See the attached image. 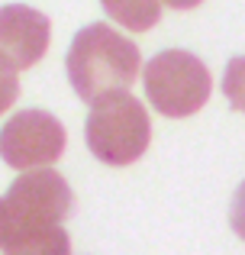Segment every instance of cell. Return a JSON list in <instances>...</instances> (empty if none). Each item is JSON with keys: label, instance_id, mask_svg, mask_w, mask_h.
<instances>
[{"label": "cell", "instance_id": "obj_1", "mask_svg": "<svg viewBox=\"0 0 245 255\" xmlns=\"http://www.w3.org/2000/svg\"><path fill=\"white\" fill-rule=\"evenodd\" d=\"M65 71L78 97L97 107L110 97L129 94V87L142 71V55H139V45L120 36L113 26L90 23L71 39Z\"/></svg>", "mask_w": 245, "mask_h": 255}, {"label": "cell", "instance_id": "obj_2", "mask_svg": "<svg viewBox=\"0 0 245 255\" xmlns=\"http://www.w3.org/2000/svg\"><path fill=\"white\" fill-rule=\"evenodd\" d=\"M142 87H145L149 104L155 107L162 117L184 120V117H194L210 100L213 78H210L207 65H203L194 52L164 49L145 65Z\"/></svg>", "mask_w": 245, "mask_h": 255}, {"label": "cell", "instance_id": "obj_3", "mask_svg": "<svg viewBox=\"0 0 245 255\" xmlns=\"http://www.w3.org/2000/svg\"><path fill=\"white\" fill-rule=\"evenodd\" d=\"M84 139L103 165H132L145 155L152 139V123L142 100L120 94L103 104H97L84 120Z\"/></svg>", "mask_w": 245, "mask_h": 255}, {"label": "cell", "instance_id": "obj_4", "mask_svg": "<svg viewBox=\"0 0 245 255\" xmlns=\"http://www.w3.org/2000/svg\"><path fill=\"white\" fill-rule=\"evenodd\" d=\"M3 200L10 213V233L32 226H62L75 210V194L65 174L52 168H36L13 178Z\"/></svg>", "mask_w": 245, "mask_h": 255}, {"label": "cell", "instance_id": "obj_5", "mask_svg": "<svg viewBox=\"0 0 245 255\" xmlns=\"http://www.w3.org/2000/svg\"><path fill=\"white\" fill-rule=\"evenodd\" d=\"M65 145V123L49 110H19L0 129V158L16 171H36L58 162Z\"/></svg>", "mask_w": 245, "mask_h": 255}, {"label": "cell", "instance_id": "obj_6", "mask_svg": "<svg viewBox=\"0 0 245 255\" xmlns=\"http://www.w3.org/2000/svg\"><path fill=\"white\" fill-rule=\"evenodd\" d=\"M52 39L49 16L26 3L0 6V65L13 71L32 68L45 55Z\"/></svg>", "mask_w": 245, "mask_h": 255}, {"label": "cell", "instance_id": "obj_7", "mask_svg": "<svg viewBox=\"0 0 245 255\" xmlns=\"http://www.w3.org/2000/svg\"><path fill=\"white\" fill-rule=\"evenodd\" d=\"M3 255H71V239L65 226L13 230L3 246Z\"/></svg>", "mask_w": 245, "mask_h": 255}, {"label": "cell", "instance_id": "obj_8", "mask_svg": "<svg viewBox=\"0 0 245 255\" xmlns=\"http://www.w3.org/2000/svg\"><path fill=\"white\" fill-rule=\"evenodd\" d=\"M110 19L129 32H145L162 19V0H100Z\"/></svg>", "mask_w": 245, "mask_h": 255}, {"label": "cell", "instance_id": "obj_9", "mask_svg": "<svg viewBox=\"0 0 245 255\" xmlns=\"http://www.w3.org/2000/svg\"><path fill=\"white\" fill-rule=\"evenodd\" d=\"M223 94H226L229 107L245 113V55H236L223 71Z\"/></svg>", "mask_w": 245, "mask_h": 255}, {"label": "cell", "instance_id": "obj_10", "mask_svg": "<svg viewBox=\"0 0 245 255\" xmlns=\"http://www.w3.org/2000/svg\"><path fill=\"white\" fill-rule=\"evenodd\" d=\"M19 97V78L13 68L0 65V113H6L13 107V100Z\"/></svg>", "mask_w": 245, "mask_h": 255}, {"label": "cell", "instance_id": "obj_11", "mask_svg": "<svg viewBox=\"0 0 245 255\" xmlns=\"http://www.w3.org/2000/svg\"><path fill=\"white\" fill-rule=\"evenodd\" d=\"M229 226H233V233L239 239H245V181L233 194V204H229Z\"/></svg>", "mask_w": 245, "mask_h": 255}, {"label": "cell", "instance_id": "obj_12", "mask_svg": "<svg viewBox=\"0 0 245 255\" xmlns=\"http://www.w3.org/2000/svg\"><path fill=\"white\" fill-rule=\"evenodd\" d=\"M6 239H10V213H6V200L0 197V249L6 246Z\"/></svg>", "mask_w": 245, "mask_h": 255}, {"label": "cell", "instance_id": "obj_13", "mask_svg": "<svg viewBox=\"0 0 245 255\" xmlns=\"http://www.w3.org/2000/svg\"><path fill=\"white\" fill-rule=\"evenodd\" d=\"M164 3H168L171 10H194V6H200L203 0H164Z\"/></svg>", "mask_w": 245, "mask_h": 255}]
</instances>
